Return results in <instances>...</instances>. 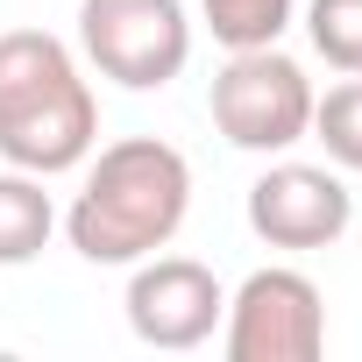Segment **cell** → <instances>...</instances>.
Segmentation results:
<instances>
[{"mask_svg": "<svg viewBox=\"0 0 362 362\" xmlns=\"http://www.w3.org/2000/svg\"><path fill=\"white\" fill-rule=\"evenodd\" d=\"M313 78L298 57H284L277 43L263 50H228V64L214 71V128L249 149V156H284L291 142L313 135Z\"/></svg>", "mask_w": 362, "mask_h": 362, "instance_id": "3957f363", "label": "cell"}, {"mask_svg": "<svg viewBox=\"0 0 362 362\" xmlns=\"http://www.w3.org/2000/svg\"><path fill=\"white\" fill-rule=\"evenodd\" d=\"M78 50L121 93H163L192 64L185 0H78Z\"/></svg>", "mask_w": 362, "mask_h": 362, "instance_id": "277c9868", "label": "cell"}, {"mask_svg": "<svg viewBox=\"0 0 362 362\" xmlns=\"http://www.w3.org/2000/svg\"><path fill=\"white\" fill-rule=\"evenodd\" d=\"M228 362H320L327 355V298L305 270H249L221 313Z\"/></svg>", "mask_w": 362, "mask_h": 362, "instance_id": "5b68a950", "label": "cell"}, {"mask_svg": "<svg viewBox=\"0 0 362 362\" xmlns=\"http://www.w3.org/2000/svg\"><path fill=\"white\" fill-rule=\"evenodd\" d=\"M355 221V192L341 185L334 163H270L256 185H249V235L291 256L334 249Z\"/></svg>", "mask_w": 362, "mask_h": 362, "instance_id": "52a82bcc", "label": "cell"}, {"mask_svg": "<svg viewBox=\"0 0 362 362\" xmlns=\"http://www.w3.org/2000/svg\"><path fill=\"white\" fill-rule=\"evenodd\" d=\"M100 142V100L50 29H8L0 36V156L36 177H64Z\"/></svg>", "mask_w": 362, "mask_h": 362, "instance_id": "7a4b0ae2", "label": "cell"}, {"mask_svg": "<svg viewBox=\"0 0 362 362\" xmlns=\"http://www.w3.org/2000/svg\"><path fill=\"white\" fill-rule=\"evenodd\" d=\"M305 36L341 78H362V0H305Z\"/></svg>", "mask_w": 362, "mask_h": 362, "instance_id": "8fae6325", "label": "cell"}, {"mask_svg": "<svg viewBox=\"0 0 362 362\" xmlns=\"http://www.w3.org/2000/svg\"><path fill=\"white\" fill-rule=\"evenodd\" d=\"M192 214V163L163 135H121L86 156V185L64 206V242L100 270H135L170 249Z\"/></svg>", "mask_w": 362, "mask_h": 362, "instance_id": "6da1fadb", "label": "cell"}, {"mask_svg": "<svg viewBox=\"0 0 362 362\" xmlns=\"http://www.w3.org/2000/svg\"><path fill=\"white\" fill-rule=\"evenodd\" d=\"M57 235V199L43 192L36 170H0V270H22L50 249Z\"/></svg>", "mask_w": 362, "mask_h": 362, "instance_id": "ba28073f", "label": "cell"}, {"mask_svg": "<svg viewBox=\"0 0 362 362\" xmlns=\"http://www.w3.org/2000/svg\"><path fill=\"white\" fill-rule=\"evenodd\" d=\"M199 15H206L221 50H263L291 29L298 0H199Z\"/></svg>", "mask_w": 362, "mask_h": 362, "instance_id": "9c48e42d", "label": "cell"}, {"mask_svg": "<svg viewBox=\"0 0 362 362\" xmlns=\"http://www.w3.org/2000/svg\"><path fill=\"white\" fill-rule=\"evenodd\" d=\"M128 334L142 348H163V355H185V348H206L221 334V313H228V291L206 263L192 256H142L135 277H128Z\"/></svg>", "mask_w": 362, "mask_h": 362, "instance_id": "8992f818", "label": "cell"}, {"mask_svg": "<svg viewBox=\"0 0 362 362\" xmlns=\"http://www.w3.org/2000/svg\"><path fill=\"white\" fill-rule=\"evenodd\" d=\"M313 142L334 170H362V78H341L313 100Z\"/></svg>", "mask_w": 362, "mask_h": 362, "instance_id": "30bf717a", "label": "cell"}]
</instances>
